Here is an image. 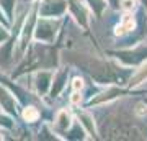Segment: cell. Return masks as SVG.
<instances>
[{"label":"cell","instance_id":"12","mask_svg":"<svg viewBox=\"0 0 147 141\" xmlns=\"http://www.w3.org/2000/svg\"><path fill=\"white\" fill-rule=\"evenodd\" d=\"M87 3H90V7L93 8L96 16H101V13H103V10H105V7H106L105 0H87Z\"/></svg>","mask_w":147,"mask_h":141},{"label":"cell","instance_id":"17","mask_svg":"<svg viewBox=\"0 0 147 141\" xmlns=\"http://www.w3.org/2000/svg\"><path fill=\"white\" fill-rule=\"evenodd\" d=\"M141 2H142V3H144L146 7H147V0H141Z\"/></svg>","mask_w":147,"mask_h":141},{"label":"cell","instance_id":"11","mask_svg":"<svg viewBox=\"0 0 147 141\" xmlns=\"http://www.w3.org/2000/svg\"><path fill=\"white\" fill-rule=\"evenodd\" d=\"M146 79H147V64L136 74V76H134V77H131V80H129V87H134V85H137V84L144 82Z\"/></svg>","mask_w":147,"mask_h":141},{"label":"cell","instance_id":"3","mask_svg":"<svg viewBox=\"0 0 147 141\" xmlns=\"http://www.w3.org/2000/svg\"><path fill=\"white\" fill-rule=\"evenodd\" d=\"M57 44L56 46H46L42 43H36L30 48V52L25 61L18 66L13 77H18L21 74L31 72L34 69H54L57 67Z\"/></svg>","mask_w":147,"mask_h":141},{"label":"cell","instance_id":"14","mask_svg":"<svg viewBox=\"0 0 147 141\" xmlns=\"http://www.w3.org/2000/svg\"><path fill=\"white\" fill-rule=\"evenodd\" d=\"M0 5L5 8L7 16L11 18V15H13V5H15V0H0Z\"/></svg>","mask_w":147,"mask_h":141},{"label":"cell","instance_id":"4","mask_svg":"<svg viewBox=\"0 0 147 141\" xmlns=\"http://www.w3.org/2000/svg\"><path fill=\"white\" fill-rule=\"evenodd\" d=\"M67 8H69L67 0H41V3H39L41 16H46V18H54V16L64 15Z\"/></svg>","mask_w":147,"mask_h":141},{"label":"cell","instance_id":"16","mask_svg":"<svg viewBox=\"0 0 147 141\" xmlns=\"http://www.w3.org/2000/svg\"><path fill=\"white\" fill-rule=\"evenodd\" d=\"M0 23H3V25L7 26V20L3 18V15H2V10H0Z\"/></svg>","mask_w":147,"mask_h":141},{"label":"cell","instance_id":"8","mask_svg":"<svg viewBox=\"0 0 147 141\" xmlns=\"http://www.w3.org/2000/svg\"><path fill=\"white\" fill-rule=\"evenodd\" d=\"M67 74H69V69L64 67L61 72H57L54 76V82L51 85V97H57L59 92L64 89V85H65V80H67Z\"/></svg>","mask_w":147,"mask_h":141},{"label":"cell","instance_id":"9","mask_svg":"<svg viewBox=\"0 0 147 141\" xmlns=\"http://www.w3.org/2000/svg\"><path fill=\"white\" fill-rule=\"evenodd\" d=\"M51 79L53 72H38V92L39 94H46L47 87L51 85Z\"/></svg>","mask_w":147,"mask_h":141},{"label":"cell","instance_id":"6","mask_svg":"<svg viewBox=\"0 0 147 141\" xmlns=\"http://www.w3.org/2000/svg\"><path fill=\"white\" fill-rule=\"evenodd\" d=\"M67 3H69V10L74 13L77 21L87 30L88 28V16H87V12H85V7L82 3V0H67Z\"/></svg>","mask_w":147,"mask_h":141},{"label":"cell","instance_id":"13","mask_svg":"<svg viewBox=\"0 0 147 141\" xmlns=\"http://www.w3.org/2000/svg\"><path fill=\"white\" fill-rule=\"evenodd\" d=\"M23 116H25L28 121H34V120H38V116H39V112H38L34 107H26V110H25Z\"/></svg>","mask_w":147,"mask_h":141},{"label":"cell","instance_id":"10","mask_svg":"<svg viewBox=\"0 0 147 141\" xmlns=\"http://www.w3.org/2000/svg\"><path fill=\"white\" fill-rule=\"evenodd\" d=\"M56 121H57L56 126L62 131V130H65V128H69V125H70V116H69V113L65 112V110H62V112H59L57 120H56Z\"/></svg>","mask_w":147,"mask_h":141},{"label":"cell","instance_id":"7","mask_svg":"<svg viewBox=\"0 0 147 141\" xmlns=\"http://www.w3.org/2000/svg\"><path fill=\"white\" fill-rule=\"evenodd\" d=\"M134 26H136V21H134V15H132V12H127L126 15L121 18V23L116 26V36H123V35H127L129 31L134 30Z\"/></svg>","mask_w":147,"mask_h":141},{"label":"cell","instance_id":"2","mask_svg":"<svg viewBox=\"0 0 147 141\" xmlns=\"http://www.w3.org/2000/svg\"><path fill=\"white\" fill-rule=\"evenodd\" d=\"M65 61L84 69L98 84H119V85H123L127 80V74L123 72L118 66L108 63V61H103V59H96L93 56H88V54L67 52Z\"/></svg>","mask_w":147,"mask_h":141},{"label":"cell","instance_id":"5","mask_svg":"<svg viewBox=\"0 0 147 141\" xmlns=\"http://www.w3.org/2000/svg\"><path fill=\"white\" fill-rule=\"evenodd\" d=\"M57 23L51 18H46V16H41V20L38 23V28L36 31H34V38H36L38 41H47L51 43L56 36V33H57Z\"/></svg>","mask_w":147,"mask_h":141},{"label":"cell","instance_id":"1","mask_svg":"<svg viewBox=\"0 0 147 141\" xmlns=\"http://www.w3.org/2000/svg\"><path fill=\"white\" fill-rule=\"evenodd\" d=\"M98 131L106 140H144L146 135L141 130L139 121L126 107L108 112L103 120H98Z\"/></svg>","mask_w":147,"mask_h":141},{"label":"cell","instance_id":"18","mask_svg":"<svg viewBox=\"0 0 147 141\" xmlns=\"http://www.w3.org/2000/svg\"><path fill=\"white\" fill-rule=\"evenodd\" d=\"M146 104H147V99H146Z\"/></svg>","mask_w":147,"mask_h":141},{"label":"cell","instance_id":"15","mask_svg":"<svg viewBox=\"0 0 147 141\" xmlns=\"http://www.w3.org/2000/svg\"><path fill=\"white\" fill-rule=\"evenodd\" d=\"M7 36H8V33H7V30H3V28H0V43L5 41Z\"/></svg>","mask_w":147,"mask_h":141}]
</instances>
